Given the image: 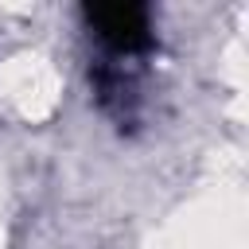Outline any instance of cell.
Instances as JSON below:
<instances>
[{
  "label": "cell",
  "mask_w": 249,
  "mask_h": 249,
  "mask_svg": "<svg viewBox=\"0 0 249 249\" xmlns=\"http://www.w3.org/2000/svg\"><path fill=\"white\" fill-rule=\"evenodd\" d=\"M86 19L97 35V43L121 58L132 62L136 54L152 51V23H148V8L144 4H109V8H86Z\"/></svg>",
  "instance_id": "1"
}]
</instances>
